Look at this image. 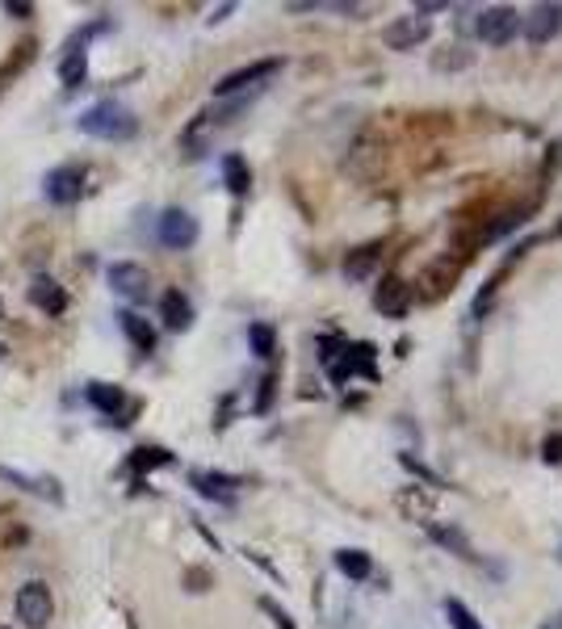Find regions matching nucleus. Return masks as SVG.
<instances>
[{
	"label": "nucleus",
	"mask_w": 562,
	"mask_h": 629,
	"mask_svg": "<svg viewBox=\"0 0 562 629\" xmlns=\"http://www.w3.org/2000/svg\"><path fill=\"white\" fill-rule=\"evenodd\" d=\"M80 130L93 138H130L138 130V122L122 101H96L80 113Z\"/></svg>",
	"instance_id": "f257e3e1"
},
{
	"label": "nucleus",
	"mask_w": 562,
	"mask_h": 629,
	"mask_svg": "<svg viewBox=\"0 0 562 629\" xmlns=\"http://www.w3.org/2000/svg\"><path fill=\"white\" fill-rule=\"evenodd\" d=\"M521 21H524V17L516 13V9H507V4H491V9H482V13H479L474 29H479V38L487 42V46H504V42H512L516 34H521Z\"/></svg>",
	"instance_id": "f03ea898"
},
{
	"label": "nucleus",
	"mask_w": 562,
	"mask_h": 629,
	"mask_svg": "<svg viewBox=\"0 0 562 629\" xmlns=\"http://www.w3.org/2000/svg\"><path fill=\"white\" fill-rule=\"evenodd\" d=\"M51 613H55V600H51V591L46 583H26V588L17 591V621L29 629H46L51 625Z\"/></svg>",
	"instance_id": "7ed1b4c3"
},
{
	"label": "nucleus",
	"mask_w": 562,
	"mask_h": 629,
	"mask_svg": "<svg viewBox=\"0 0 562 629\" xmlns=\"http://www.w3.org/2000/svg\"><path fill=\"white\" fill-rule=\"evenodd\" d=\"M281 71V59H256V63H247V68H235L227 71L219 84H214V96H231V93H247V88H256L264 84L269 76Z\"/></svg>",
	"instance_id": "20e7f679"
},
{
	"label": "nucleus",
	"mask_w": 562,
	"mask_h": 629,
	"mask_svg": "<svg viewBox=\"0 0 562 629\" xmlns=\"http://www.w3.org/2000/svg\"><path fill=\"white\" fill-rule=\"evenodd\" d=\"M428 34H432V21H428L424 13H407V17H395V21L382 29V42L390 51H415Z\"/></svg>",
	"instance_id": "39448f33"
},
{
	"label": "nucleus",
	"mask_w": 562,
	"mask_h": 629,
	"mask_svg": "<svg viewBox=\"0 0 562 629\" xmlns=\"http://www.w3.org/2000/svg\"><path fill=\"white\" fill-rule=\"evenodd\" d=\"M160 244L172 247V252L193 247L197 244V219H193L189 210H180V205L164 210V214H160Z\"/></svg>",
	"instance_id": "423d86ee"
},
{
	"label": "nucleus",
	"mask_w": 562,
	"mask_h": 629,
	"mask_svg": "<svg viewBox=\"0 0 562 629\" xmlns=\"http://www.w3.org/2000/svg\"><path fill=\"white\" fill-rule=\"evenodd\" d=\"M46 197L55 205H71V202H80V193H84V168L80 164H59L46 172Z\"/></svg>",
	"instance_id": "0eeeda50"
},
{
	"label": "nucleus",
	"mask_w": 562,
	"mask_h": 629,
	"mask_svg": "<svg viewBox=\"0 0 562 629\" xmlns=\"http://www.w3.org/2000/svg\"><path fill=\"white\" fill-rule=\"evenodd\" d=\"M110 286L122 294V298L143 302L151 294V273L135 260H122V264H110Z\"/></svg>",
	"instance_id": "6e6552de"
},
{
	"label": "nucleus",
	"mask_w": 562,
	"mask_h": 629,
	"mask_svg": "<svg viewBox=\"0 0 562 629\" xmlns=\"http://www.w3.org/2000/svg\"><path fill=\"white\" fill-rule=\"evenodd\" d=\"M373 306L382 314H390V319H403L412 311V286L403 277H382V286L373 289Z\"/></svg>",
	"instance_id": "1a4fd4ad"
},
{
	"label": "nucleus",
	"mask_w": 562,
	"mask_h": 629,
	"mask_svg": "<svg viewBox=\"0 0 562 629\" xmlns=\"http://www.w3.org/2000/svg\"><path fill=\"white\" fill-rule=\"evenodd\" d=\"M521 29H524V38L533 42V46H546V42L562 29V4H537L533 13L521 21Z\"/></svg>",
	"instance_id": "9d476101"
},
{
	"label": "nucleus",
	"mask_w": 562,
	"mask_h": 629,
	"mask_svg": "<svg viewBox=\"0 0 562 629\" xmlns=\"http://www.w3.org/2000/svg\"><path fill=\"white\" fill-rule=\"evenodd\" d=\"M88 403L105 411L113 424H126V415L135 411V403L122 395V386H113V382H93V386H88Z\"/></svg>",
	"instance_id": "9b49d317"
},
{
	"label": "nucleus",
	"mask_w": 562,
	"mask_h": 629,
	"mask_svg": "<svg viewBox=\"0 0 562 629\" xmlns=\"http://www.w3.org/2000/svg\"><path fill=\"white\" fill-rule=\"evenodd\" d=\"M29 302H34L38 311H46V314H63V311H68V289L59 286L55 277L38 273L34 281H29Z\"/></svg>",
	"instance_id": "f8f14e48"
},
{
	"label": "nucleus",
	"mask_w": 562,
	"mask_h": 629,
	"mask_svg": "<svg viewBox=\"0 0 562 629\" xmlns=\"http://www.w3.org/2000/svg\"><path fill=\"white\" fill-rule=\"evenodd\" d=\"M189 482L206 495V499H219V504L235 499V491H239V479H235V474H219V470H193Z\"/></svg>",
	"instance_id": "ddd939ff"
},
{
	"label": "nucleus",
	"mask_w": 562,
	"mask_h": 629,
	"mask_svg": "<svg viewBox=\"0 0 562 629\" xmlns=\"http://www.w3.org/2000/svg\"><path fill=\"white\" fill-rule=\"evenodd\" d=\"M378 260H382V244L356 247V252H348V256H344V277H348V281H365V277L378 269Z\"/></svg>",
	"instance_id": "4468645a"
},
{
	"label": "nucleus",
	"mask_w": 562,
	"mask_h": 629,
	"mask_svg": "<svg viewBox=\"0 0 562 629\" xmlns=\"http://www.w3.org/2000/svg\"><path fill=\"white\" fill-rule=\"evenodd\" d=\"M160 314H164V323L172 331H185L193 323V302L180 289H168L164 298H160Z\"/></svg>",
	"instance_id": "2eb2a0df"
},
{
	"label": "nucleus",
	"mask_w": 562,
	"mask_h": 629,
	"mask_svg": "<svg viewBox=\"0 0 562 629\" xmlns=\"http://www.w3.org/2000/svg\"><path fill=\"white\" fill-rule=\"evenodd\" d=\"M84 76H88V55H84L80 42H71L63 63H59V80H63V88H80Z\"/></svg>",
	"instance_id": "dca6fc26"
},
{
	"label": "nucleus",
	"mask_w": 562,
	"mask_h": 629,
	"mask_svg": "<svg viewBox=\"0 0 562 629\" xmlns=\"http://www.w3.org/2000/svg\"><path fill=\"white\" fill-rule=\"evenodd\" d=\"M222 180H227V189H231L235 197H244L247 185H252V172H247L244 155H222Z\"/></svg>",
	"instance_id": "f3484780"
},
{
	"label": "nucleus",
	"mask_w": 562,
	"mask_h": 629,
	"mask_svg": "<svg viewBox=\"0 0 562 629\" xmlns=\"http://www.w3.org/2000/svg\"><path fill=\"white\" fill-rule=\"evenodd\" d=\"M336 566H340V574H348V579H370L373 562L365 549H340L336 554Z\"/></svg>",
	"instance_id": "a211bd4d"
},
{
	"label": "nucleus",
	"mask_w": 562,
	"mask_h": 629,
	"mask_svg": "<svg viewBox=\"0 0 562 629\" xmlns=\"http://www.w3.org/2000/svg\"><path fill=\"white\" fill-rule=\"evenodd\" d=\"M118 319H122V331L126 336H130V340L138 344V353H151V348H155V331L147 328V319H138V314H118Z\"/></svg>",
	"instance_id": "6ab92c4d"
},
{
	"label": "nucleus",
	"mask_w": 562,
	"mask_h": 629,
	"mask_svg": "<svg viewBox=\"0 0 562 629\" xmlns=\"http://www.w3.org/2000/svg\"><path fill=\"white\" fill-rule=\"evenodd\" d=\"M524 219H529V210H507V214H499L491 227H482L479 239H482V244H491V239H499V235H507V231H516V227H524Z\"/></svg>",
	"instance_id": "aec40b11"
},
{
	"label": "nucleus",
	"mask_w": 562,
	"mask_h": 629,
	"mask_svg": "<svg viewBox=\"0 0 562 629\" xmlns=\"http://www.w3.org/2000/svg\"><path fill=\"white\" fill-rule=\"evenodd\" d=\"M168 462H172V453H168V449L143 445V449H135V457H130V470H135V474H143V470H155V465H168Z\"/></svg>",
	"instance_id": "412c9836"
},
{
	"label": "nucleus",
	"mask_w": 562,
	"mask_h": 629,
	"mask_svg": "<svg viewBox=\"0 0 562 629\" xmlns=\"http://www.w3.org/2000/svg\"><path fill=\"white\" fill-rule=\"evenodd\" d=\"M445 616H449V625H453V629H482L479 616L470 613V608H466L462 600H453V596L445 600Z\"/></svg>",
	"instance_id": "4be33fe9"
},
{
	"label": "nucleus",
	"mask_w": 562,
	"mask_h": 629,
	"mask_svg": "<svg viewBox=\"0 0 562 629\" xmlns=\"http://www.w3.org/2000/svg\"><path fill=\"white\" fill-rule=\"evenodd\" d=\"M247 344H252V353L256 356H269L273 353V344H277V336H273L269 323H252V328H247Z\"/></svg>",
	"instance_id": "5701e85b"
},
{
	"label": "nucleus",
	"mask_w": 562,
	"mask_h": 629,
	"mask_svg": "<svg viewBox=\"0 0 562 629\" xmlns=\"http://www.w3.org/2000/svg\"><path fill=\"white\" fill-rule=\"evenodd\" d=\"M432 537H437L440 546H453L457 554H462V558H474V554H470V541L457 533V529H437V524H432Z\"/></svg>",
	"instance_id": "b1692460"
},
{
	"label": "nucleus",
	"mask_w": 562,
	"mask_h": 629,
	"mask_svg": "<svg viewBox=\"0 0 562 629\" xmlns=\"http://www.w3.org/2000/svg\"><path fill=\"white\" fill-rule=\"evenodd\" d=\"M9 482H21L26 491H42V495H51V499H59V491L51 487V482H42V479H26V474H17V470H0Z\"/></svg>",
	"instance_id": "393cba45"
},
{
	"label": "nucleus",
	"mask_w": 562,
	"mask_h": 629,
	"mask_svg": "<svg viewBox=\"0 0 562 629\" xmlns=\"http://www.w3.org/2000/svg\"><path fill=\"white\" fill-rule=\"evenodd\" d=\"M470 59H474L470 51L453 46V55H437V59H432V68H437V71H445V68H470Z\"/></svg>",
	"instance_id": "a878e982"
},
{
	"label": "nucleus",
	"mask_w": 562,
	"mask_h": 629,
	"mask_svg": "<svg viewBox=\"0 0 562 629\" xmlns=\"http://www.w3.org/2000/svg\"><path fill=\"white\" fill-rule=\"evenodd\" d=\"M261 608H264V613H269V616H273V621H277V629H294V621H289V613H286V608H277L273 600H261Z\"/></svg>",
	"instance_id": "bb28decb"
},
{
	"label": "nucleus",
	"mask_w": 562,
	"mask_h": 629,
	"mask_svg": "<svg viewBox=\"0 0 562 629\" xmlns=\"http://www.w3.org/2000/svg\"><path fill=\"white\" fill-rule=\"evenodd\" d=\"M17 68H21V55H17L13 63H9V68H0V93L9 88V80H13V76H17Z\"/></svg>",
	"instance_id": "cd10ccee"
},
{
	"label": "nucleus",
	"mask_w": 562,
	"mask_h": 629,
	"mask_svg": "<svg viewBox=\"0 0 562 629\" xmlns=\"http://www.w3.org/2000/svg\"><path fill=\"white\" fill-rule=\"evenodd\" d=\"M546 462H562V437L546 440Z\"/></svg>",
	"instance_id": "c85d7f7f"
},
{
	"label": "nucleus",
	"mask_w": 562,
	"mask_h": 629,
	"mask_svg": "<svg viewBox=\"0 0 562 629\" xmlns=\"http://www.w3.org/2000/svg\"><path fill=\"white\" fill-rule=\"evenodd\" d=\"M558 235H562V219H558Z\"/></svg>",
	"instance_id": "c756f323"
},
{
	"label": "nucleus",
	"mask_w": 562,
	"mask_h": 629,
	"mask_svg": "<svg viewBox=\"0 0 562 629\" xmlns=\"http://www.w3.org/2000/svg\"><path fill=\"white\" fill-rule=\"evenodd\" d=\"M0 314H4V302H0Z\"/></svg>",
	"instance_id": "7c9ffc66"
},
{
	"label": "nucleus",
	"mask_w": 562,
	"mask_h": 629,
	"mask_svg": "<svg viewBox=\"0 0 562 629\" xmlns=\"http://www.w3.org/2000/svg\"><path fill=\"white\" fill-rule=\"evenodd\" d=\"M0 356H4V348H0Z\"/></svg>",
	"instance_id": "2f4dec72"
}]
</instances>
